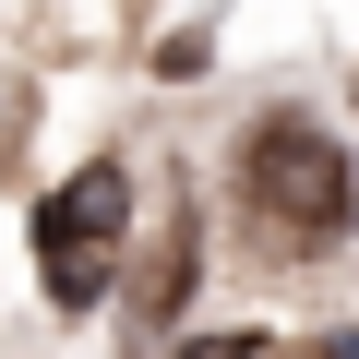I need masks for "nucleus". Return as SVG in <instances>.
Masks as SVG:
<instances>
[{"mask_svg":"<svg viewBox=\"0 0 359 359\" xmlns=\"http://www.w3.org/2000/svg\"><path fill=\"white\" fill-rule=\"evenodd\" d=\"M323 359H359V335H323Z\"/></svg>","mask_w":359,"mask_h":359,"instance_id":"5","label":"nucleus"},{"mask_svg":"<svg viewBox=\"0 0 359 359\" xmlns=\"http://www.w3.org/2000/svg\"><path fill=\"white\" fill-rule=\"evenodd\" d=\"M120 228H132V168H120V156L72 168L60 192H48V216H36V252H48V299H60V311H84V299L108 287V264H120Z\"/></svg>","mask_w":359,"mask_h":359,"instance_id":"2","label":"nucleus"},{"mask_svg":"<svg viewBox=\"0 0 359 359\" xmlns=\"http://www.w3.org/2000/svg\"><path fill=\"white\" fill-rule=\"evenodd\" d=\"M180 359H240V347H228V335H204V347H180Z\"/></svg>","mask_w":359,"mask_h":359,"instance_id":"4","label":"nucleus"},{"mask_svg":"<svg viewBox=\"0 0 359 359\" xmlns=\"http://www.w3.org/2000/svg\"><path fill=\"white\" fill-rule=\"evenodd\" d=\"M180 276H192V240H156V264H144V287H132V311L156 323V311L180 299Z\"/></svg>","mask_w":359,"mask_h":359,"instance_id":"3","label":"nucleus"},{"mask_svg":"<svg viewBox=\"0 0 359 359\" xmlns=\"http://www.w3.org/2000/svg\"><path fill=\"white\" fill-rule=\"evenodd\" d=\"M240 216H252V240H264L276 264H311V252L347 240L359 168H347V144H335L311 108H264V120L240 132Z\"/></svg>","mask_w":359,"mask_h":359,"instance_id":"1","label":"nucleus"}]
</instances>
